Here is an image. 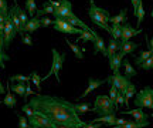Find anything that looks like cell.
I'll list each match as a JSON object with an SVG mask.
<instances>
[{
	"mask_svg": "<svg viewBox=\"0 0 153 128\" xmlns=\"http://www.w3.org/2000/svg\"><path fill=\"white\" fill-rule=\"evenodd\" d=\"M89 123H101L106 124V125H116V115L114 114H108V115H99L98 118H94Z\"/></svg>",
	"mask_w": 153,
	"mask_h": 128,
	"instance_id": "obj_16",
	"label": "cell"
},
{
	"mask_svg": "<svg viewBox=\"0 0 153 128\" xmlns=\"http://www.w3.org/2000/svg\"><path fill=\"white\" fill-rule=\"evenodd\" d=\"M31 128H34V127H31Z\"/></svg>",
	"mask_w": 153,
	"mask_h": 128,
	"instance_id": "obj_62",
	"label": "cell"
},
{
	"mask_svg": "<svg viewBox=\"0 0 153 128\" xmlns=\"http://www.w3.org/2000/svg\"><path fill=\"white\" fill-rule=\"evenodd\" d=\"M94 36H95V40H94V54L102 53V54L106 57V46H105L104 39H102L97 31L94 33Z\"/></svg>",
	"mask_w": 153,
	"mask_h": 128,
	"instance_id": "obj_14",
	"label": "cell"
},
{
	"mask_svg": "<svg viewBox=\"0 0 153 128\" xmlns=\"http://www.w3.org/2000/svg\"><path fill=\"white\" fill-rule=\"evenodd\" d=\"M137 47H139V44L135 43V41H131V40H128V41H119V51L123 53L125 56L126 54H132Z\"/></svg>",
	"mask_w": 153,
	"mask_h": 128,
	"instance_id": "obj_15",
	"label": "cell"
},
{
	"mask_svg": "<svg viewBox=\"0 0 153 128\" xmlns=\"http://www.w3.org/2000/svg\"><path fill=\"white\" fill-rule=\"evenodd\" d=\"M123 57H125V54L123 53H116V54H114V56H111L108 60H109V67L111 70L114 73H118L119 71L120 66H122V63H123Z\"/></svg>",
	"mask_w": 153,
	"mask_h": 128,
	"instance_id": "obj_13",
	"label": "cell"
},
{
	"mask_svg": "<svg viewBox=\"0 0 153 128\" xmlns=\"http://www.w3.org/2000/svg\"><path fill=\"white\" fill-rule=\"evenodd\" d=\"M142 33V28H133L129 24V23H125V24H122V37H120V41H128V40H131L132 37H135V36H139V34Z\"/></svg>",
	"mask_w": 153,
	"mask_h": 128,
	"instance_id": "obj_12",
	"label": "cell"
},
{
	"mask_svg": "<svg viewBox=\"0 0 153 128\" xmlns=\"http://www.w3.org/2000/svg\"><path fill=\"white\" fill-rule=\"evenodd\" d=\"M40 22H41V27H48V26H51V24H54V22H51L48 17L40 19Z\"/></svg>",
	"mask_w": 153,
	"mask_h": 128,
	"instance_id": "obj_44",
	"label": "cell"
},
{
	"mask_svg": "<svg viewBox=\"0 0 153 128\" xmlns=\"http://www.w3.org/2000/svg\"><path fill=\"white\" fill-rule=\"evenodd\" d=\"M30 76H31V81H33V84L36 85V87H37L38 91H41V81H43L41 78H43V77H40L37 71H33L31 74H30Z\"/></svg>",
	"mask_w": 153,
	"mask_h": 128,
	"instance_id": "obj_35",
	"label": "cell"
},
{
	"mask_svg": "<svg viewBox=\"0 0 153 128\" xmlns=\"http://www.w3.org/2000/svg\"><path fill=\"white\" fill-rule=\"evenodd\" d=\"M74 108L76 110L78 114H84V112H88V111H92V107L89 106V104H85V103H75L74 104Z\"/></svg>",
	"mask_w": 153,
	"mask_h": 128,
	"instance_id": "obj_32",
	"label": "cell"
},
{
	"mask_svg": "<svg viewBox=\"0 0 153 128\" xmlns=\"http://www.w3.org/2000/svg\"><path fill=\"white\" fill-rule=\"evenodd\" d=\"M122 114H131L132 117L135 118V121H136L140 127H145V125H149V117L148 114H145V111H143L142 108H139V107H136L135 110H128V111H123Z\"/></svg>",
	"mask_w": 153,
	"mask_h": 128,
	"instance_id": "obj_10",
	"label": "cell"
},
{
	"mask_svg": "<svg viewBox=\"0 0 153 128\" xmlns=\"http://www.w3.org/2000/svg\"><path fill=\"white\" fill-rule=\"evenodd\" d=\"M0 9L4 11L6 14H9V6H7V0H0Z\"/></svg>",
	"mask_w": 153,
	"mask_h": 128,
	"instance_id": "obj_45",
	"label": "cell"
},
{
	"mask_svg": "<svg viewBox=\"0 0 153 128\" xmlns=\"http://www.w3.org/2000/svg\"><path fill=\"white\" fill-rule=\"evenodd\" d=\"M10 19H11V22H13V24H14V27H16L17 30V33H20V34H24V30H23V24H22V20H20V17L17 16V13L16 10L11 7V10H10Z\"/></svg>",
	"mask_w": 153,
	"mask_h": 128,
	"instance_id": "obj_18",
	"label": "cell"
},
{
	"mask_svg": "<svg viewBox=\"0 0 153 128\" xmlns=\"http://www.w3.org/2000/svg\"><path fill=\"white\" fill-rule=\"evenodd\" d=\"M4 50V41H3V33H0V51Z\"/></svg>",
	"mask_w": 153,
	"mask_h": 128,
	"instance_id": "obj_50",
	"label": "cell"
},
{
	"mask_svg": "<svg viewBox=\"0 0 153 128\" xmlns=\"http://www.w3.org/2000/svg\"><path fill=\"white\" fill-rule=\"evenodd\" d=\"M22 40H23V43L26 46H33V40H31V36L30 34H22Z\"/></svg>",
	"mask_w": 153,
	"mask_h": 128,
	"instance_id": "obj_43",
	"label": "cell"
},
{
	"mask_svg": "<svg viewBox=\"0 0 153 128\" xmlns=\"http://www.w3.org/2000/svg\"><path fill=\"white\" fill-rule=\"evenodd\" d=\"M152 54H153V51H152V50L140 51V53H139V54H137V56L135 57V64H136V66L139 67L140 64H142V63L146 61V60H148V58H149L150 56H152Z\"/></svg>",
	"mask_w": 153,
	"mask_h": 128,
	"instance_id": "obj_24",
	"label": "cell"
},
{
	"mask_svg": "<svg viewBox=\"0 0 153 128\" xmlns=\"http://www.w3.org/2000/svg\"><path fill=\"white\" fill-rule=\"evenodd\" d=\"M3 93H6V90H4V85H3V83L0 81V94H3Z\"/></svg>",
	"mask_w": 153,
	"mask_h": 128,
	"instance_id": "obj_54",
	"label": "cell"
},
{
	"mask_svg": "<svg viewBox=\"0 0 153 128\" xmlns=\"http://www.w3.org/2000/svg\"><path fill=\"white\" fill-rule=\"evenodd\" d=\"M54 9H55L54 6H51L48 1H45V3H44V7L41 9V10H37L36 14H37L38 17L43 16V14H54Z\"/></svg>",
	"mask_w": 153,
	"mask_h": 128,
	"instance_id": "obj_29",
	"label": "cell"
},
{
	"mask_svg": "<svg viewBox=\"0 0 153 128\" xmlns=\"http://www.w3.org/2000/svg\"><path fill=\"white\" fill-rule=\"evenodd\" d=\"M16 34H17V30H16V27H14L13 22H11L10 14H9V17H7V20H6V23H4V31H3L4 50H7V49L10 47V44H11V41H13V39L16 37Z\"/></svg>",
	"mask_w": 153,
	"mask_h": 128,
	"instance_id": "obj_7",
	"label": "cell"
},
{
	"mask_svg": "<svg viewBox=\"0 0 153 128\" xmlns=\"http://www.w3.org/2000/svg\"><path fill=\"white\" fill-rule=\"evenodd\" d=\"M1 103H3V101H0V104H1Z\"/></svg>",
	"mask_w": 153,
	"mask_h": 128,
	"instance_id": "obj_60",
	"label": "cell"
},
{
	"mask_svg": "<svg viewBox=\"0 0 153 128\" xmlns=\"http://www.w3.org/2000/svg\"><path fill=\"white\" fill-rule=\"evenodd\" d=\"M136 94V87H135V84H129V87L126 88V91L123 93V95H125V106L129 108V101H131V98L133 97V95Z\"/></svg>",
	"mask_w": 153,
	"mask_h": 128,
	"instance_id": "obj_25",
	"label": "cell"
},
{
	"mask_svg": "<svg viewBox=\"0 0 153 128\" xmlns=\"http://www.w3.org/2000/svg\"><path fill=\"white\" fill-rule=\"evenodd\" d=\"M7 17H9V14H0V23H6Z\"/></svg>",
	"mask_w": 153,
	"mask_h": 128,
	"instance_id": "obj_53",
	"label": "cell"
},
{
	"mask_svg": "<svg viewBox=\"0 0 153 128\" xmlns=\"http://www.w3.org/2000/svg\"><path fill=\"white\" fill-rule=\"evenodd\" d=\"M40 27H41V22H40L38 16H34V17H31V19L28 20L27 24L24 26V33H26V31H27V33H34V31H37Z\"/></svg>",
	"mask_w": 153,
	"mask_h": 128,
	"instance_id": "obj_17",
	"label": "cell"
},
{
	"mask_svg": "<svg viewBox=\"0 0 153 128\" xmlns=\"http://www.w3.org/2000/svg\"><path fill=\"white\" fill-rule=\"evenodd\" d=\"M125 106V95H123V93H118V97H116V104H115V107H116V110H118V106Z\"/></svg>",
	"mask_w": 153,
	"mask_h": 128,
	"instance_id": "obj_42",
	"label": "cell"
},
{
	"mask_svg": "<svg viewBox=\"0 0 153 128\" xmlns=\"http://www.w3.org/2000/svg\"><path fill=\"white\" fill-rule=\"evenodd\" d=\"M126 121L128 120H125V118H116V125H123Z\"/></svg>",
	"mask_w": 153,
	"mask_h": 128,
	"instance_id": "obj_49",
	"label": "cell"
},
{
	"mask_svg": "<svg viewBox=\"0 0 153 128\" xmlns=\"http://www.w3.org/2000/svg\"><path fill=\"white\" fill-rule=\"evenodd\" d=\"M150 17H153V9H152V11H150Z\"/></svg>",
	"mask_w": 153,
	"mask_h": 128,
	"instance_id": "obj_58",
	"label": "cell"
},
{
	"mask_svg": "<svg viewBox=\"0 0 153 128\" xmlns=\"http://www.w3.org/2000/svg\"><path fill=\"white\" fill-rule=\"evenodd\" d=\"M51 53H53V64H51V68H50L48 74H47L45 77H43L41 80H43V81H47L50 76H53V74H54L55 78H57V83L61 84L60 70L62 68V64H64V61H65L67 54H65V53H61V54H60V53H58V50H55V49H53V50H51Z\"/></svg>",
	"mask_w": 153,
	"mask_h": 128,
	"instance_id": "obj_4",
	"label": "cell"
},
{
	"mask_svg": "<svg viewBox=\"0 0 153 128\" xmlns=\"http://www.w3.org/2000/svg\"><path fill=\"white\" fill-rule=\"evenodd\" d=\"M109 34L114 37V39L120 40V37H122V26H120V24H112V26H111V33Z\"/></svg>",
	"mask_w": 153,
	"mask_h": 128,
	"instance_id": "obj_30",
	"label": "cell"
},
{
	"mask_svg": "<svg viewBox=\"0 0 153 128\" xmlns=\"http://www.w3.org/2000/svg\"><path fill=\"white\" fill-rule=\"evenodd\" d=\"M143 128H153V127H143Z\"/></svg>",
	"mask_w": 153,
	"mask_h": 128,
	"instance_id": "obj_59",
	"label": "cell"
},
{
	"mask_svg": "<svg viewBox=\"0 0 153 128\" xmlns=\"http://www.w3.org/2000/svg\"><path fill=\"white\" fill-rule=\"evenodd\" d=\"M115 110L116 107L109 98V95H97L92 111H95L99 115H108V114H114Z\"/></svg>",
	"mask_w": 153,
	"mask_h": 128,
	"instance_id": "obj_3",
	"label": "cell"
},
{
	"mask_svg": "<svg viewBox=\"0 0 153 128\" xmlns=\"http://www.w3.org/2000/svg\"><path fill=\"white\" fill-rule=\"evenodd\" d=\"M4 31V23H0V33Z\"/></svg>",
	"mask_w": 153,
	"mask_h": 128,
	"instance_id": "obj_55",
	"label": "cell"
},
{
	"mask_svg": "<svg viewBox=\"0 0 153 128\" xmlns=\"http://www.w3.org/2000/svg\"><path fill=\"white\" fill-rule=\"evenodd\" d=\"M72 14H74V11H72V4L70 0H61L60 7H55L54 9L55 19H64V20H67Z\"/></svg>",
	"mask_w": 153,
	"mask_h": 128,
	"instance_id": "obj_8",
	"label": "cell"
},
{
	"mask_svg": "<svg viewBox=\"0 0 153 128\" xmlns=\"http://www.w3.org/2000/svg\"><path fill=\"white\" fill-rule=\"evenodd\" d=\"M28 104L33 107L36 114L44 118H48L50 121L58 124V125L82 128L87 124L79 118V114L74 108V104L60 97L36 94L31 97Z\"/></svg>",
	"mask_w": 153,
	"mask_h": 128,
	"instance_id": "obj_1",
	"label": "cell"
},
{
	"mask_svg": "<svg viewBox=\"0 0 153 128\" xmlns=\"http://www.w3.org/2000/svg\"><path fill=\"white\" fill-rule=\"evenodd\" d=\"M58 125V124H57ZM58 128H78V127H68V125H58Z\"/></svg>",
	"mask_w": 153,
	"mask_h": 128,
	"instance_id": "obj_56",
	"label": "cell"
},
{
	"mask_svg": "<svg viewBox=\"0 0 153 128\" xmlns=\"http://www.w3.org/2000/svg\"><path fill=\"white\" fill-rule=\"evenodd\" d=\"M11 91H14V94L22 95L23 98H24V95H26V85H24V83L13 84L11 85Z\"/></svg>",
	"mask_w": 153,
	"mask_h": 128,
	"instance_id": "obj_31",
	"label": "cell"
},
{
	"mask_svg": "<svg viewBox=\"0 0 153 128\" xmlns=\"http://www.w3.org/2000/svg\"><path fill=\"white\" fill-rule=\"evenodd\" d=\"M82 128H101V123H87Z\"/></svg>",
	"mask_w": 153,
	"mask_h": 128,
	"instance_id": "obj_46",
	"label": "cell"
},
{
	"mask_svg": "<svg viewBox=\"0 0 153 128\" xmlns=\"http://www.w3.org/2000/svg\"><path fill=\"white\" fill-rule=\"evenodd\" d=\"M118 50H119V41L112 37V39L109 40V43H108V47H106V57L109 58L111 56L116 54V51Z\"/></svg>",
	"mask_w": 153,
	"mask_h": 128,
	"instance_id": "obj_21",
	"label": "cell"
},
{
	"mask_svg": "<svg viewBox=\"0 0 153 128\" xmlns=\"http://www.w3.org/2000/svg\"><path fill=\"white\" fill-rule=\"evenodd\" d=\"M111 84L115 85V87L118 88V91L125 93L126 88H128V87H129V84H131V80H129V78H126L125 76H122V74L118 71V73H114V74L111 76Z\"/></svg>",
	"mask_w": 153,
	"mask_h": 128,
	"instance_id": "obj_9",
	"label": "cell"
},
{
	"mask_svg": "<svg viewBox=\"0 0 153 128\" xmlns=\"http://www.w3.org/2000/svg\"><path fill=\"white\" fill-rule=\"evenodd\" d=\"M105 83H108V78L106 80H95V78H92V77H89L88 78V87H87V90L82 93L76 100H82V98H85L88 94H91L94 90H97V88H99L102 84H105Z\"/></svg>",
	"mask_w": 153,
	"mask_h": 128,
	"instance_id": "obj_11",
	"label": "cell"
},
{
	"mask_svg": "<svg viewBox=\"0 0 153 128\" xmlns=\"http://www.w3.org/2000/svg\"><path fill=\"white\" fill-rule=\"evenodd\" d=\"M111 128H115V127H111Z\"/></svg>",
	"mask_w": 153,
	"mask_h": 128,
	"instance_id": "obj_61",
	"label": "cell"
},
{
	"mask_svg": "<svg viewBox=\"0 0 153 128\" xmlns=\"http://www.w3.org/2000/svg\"><path fill=\"white\" fill-rule=\"evenodd\" d=\"M126 9H122V10L119 11V14H116L115 17H111L109 23H112V24H120V23H128L126 22Z\"/></svg>",
	"mask_w": 153,
	"mask_h": 128,
	"instance_id": "obj_26",
	"label": "cell"
},
{
	"mask_svg": "<svg viewBox=\"0 0 153 128\" xmlns=\"http://www.w3.org/2000/svg\"><path fill=\"white\" fill-rule=\"evenodd\" d=\"M118 88L115 87V85H111V90H109V98L112 100L114 104H116V97H118Z\"/></svg>",
	"mask_w": 153,
	"mask_h": 128,
	"instance_id": "obj_40",
	"label": "cell"
},
{
	"mask_svg": "<svg viewBox=\"0 0 153 128\" xmlns=\"http://www.w3.org/2000/svg\"><path fill=\"white\" fill-rule=\"evenodd\" d=\"M139 68H142V70H145V71H149V70H152L153 68V54L150 57H149L148 60L145 63H142L140 66H139Z\"/></svg>",
	"mask_w": 153,
	"mask_h": 128,
	"instance_id": "obj_37",
	"label": "cell"
},
{
	"mask_svg": "<svg viewBox=\"0 0 153 128\" xmlns=\"http://www.w3.org/2000/svg\"><path fill=\"white\" fill-rule=\"evenodd\" d=\"M22 110H23V112H26V117L27 118H30V117H33L34 115V110L30 104H24V106L22 107Z\"/></svg>",
	"mask_w": 153,
	"mask_h": 128,
	"instance_id": "obj_39",
	"label": "cell"
},
{
	"mask_svg": "<svg viewBox=\"0 0 153 128\" xmlns=\"http://www.w3.org/2000/svg\"><path fill=\"white\" fill-rule=\"evenodd\" d=\"M11 87H7V90H6V97H4V100H3V104L4 106H7L9 108H14L17 104V100H16V97L11 94Z\"/></svg>",
	"mask_w": 153,
	"mask_h": 128,
	"instance_id": "obj_20",
	"label": "cell"
},
{
	"mask_svg": "<svg viewBox=\"0 0 153 128\" xmlns=\"http://www.w3.org/2000/svg\"><path fill=\"white\" fill-rule=\"evenodd\" d=\"M26 1V10L28 11V14L31 17L36 16V13H37V3H36V0H24Z\"/></svg>",
	"mask_w": 153,
	"mask_h": 128,
	"instance_id": "obj_28",
	"label": "cell"
},
{
	"mask_svg": "<svg viewBox=\"0 0 153 128\" xmlns=\"http://www.w3.org/2000/svg\"><path fill=\"white\" fill-rule=\"evenodd\" d=\"M17 118H19V128H31V125L28 123V118H26L22 114H17Z\"/></svg>",
	"mask_w": 153,
	"mask_h": 128,
	"instance_id": "obj_36",
	"label": "cell"
},
{
	"mask_svg": "<svg viewBox=\"0 0 153 128\" xmlns=\"http://www.w3.org/2000/svg\"><path fill=\"white\" fill-rule=\"evenodd\" d=\"M146 43H148V46H149V50H152L153 51V39H146Z\"/></svg>",
	"mask_w": 153,
	"mask_h": 128,
	"instance_id": "obj_52",
	"label": "cell"
},
{
	"mask_svg": "<svg viewBox=\"0 0 153 128\" xmlns=\"http://www.w3.org/2000/svg\"><path fill=\"white\" fill-rule=\"evenodd\" d=\"M30 80H31V76H23V74H16L9 77V81H19V83H28Z\"/></svg>",
	"mask_w": 153,
	"mask_h": 128,
	"instance_id": "obj_34",
	"label": "cell"
},
{
	"mask_svg": "<svg viewBox=\"0 0 153 128\" xmlns=\"http://www.w3.org/2000/svg\"><path fill=\"white\" fill-rule=\"evenodd\" d=\"M131 1H132V6H133V10H136L137 6H139V3H140L142 0H131Z\"/></svg>",
	"mask_w": 153,
	"mask_h": 128,
	"instance_id": "obj_48",
	"label": "cell"
},
{
	"mask_svg": "<svg viewBox=\"0 0 153 128\" xmlns=\"http://www.w3.org/2000/svg\"><path fill=\"white\" fill-rule=\"evenodd\" d=\"M94 33H95V30H92V31H88V30H84L82 31V34L76 39V41H94L95 40V36H94Z\"/></svg>",
	"mask_w": 153,
	"mask_h": 128,
	"instance_id": "obj_27",
	"label": "cell"
},
{
	"mask_svg": "<svg viewBox=\"0 0 153 128\" xmlns=\"http://www.w3.org/2000/svg\"><path fill=\"white\" fill-rule=\"evenodd\" d=\"M48 3L51 6H54V7H60V4H61V1H54V0H48Z\"/></svg>",
	"mask_w": 153,
	"mask_h": 128,
	"instance_id": "obj_51",
	"label": "cell"
},
{
	"mask_svg": "<svg viewBox=\"0 0 153 128\" xmlns=\"http://www.w3.org/2000/svg\"><path fill=\"white\" fill-rule=\"evenodd\" d=\"M0 14H6V13H4L3 10H1V9H0Z\"/></svg>",
	"mask_w": 153,
	"mask_h": 128,
	"instance_id": "obj_57",
	"label": "cell"
},
{
	"mask_svg": "<svg viewBox=\"0 0 153 128\" xmlns=\"http://www.w3.org/2000/svg\"><path fill=\"white\" fill-rule=\"evenodd\" d=\"M30 83V81H28ZM27 83V87H26V95H24V103H26V100H27V97L30 94H33V91H31V87H30V84Z\"/></svg>",
	"mask_w": 153,
	"mask_h": 128,
	"instance_id": "obj_47",
	"label": "cell"
},
{
	"mask_svg": "<svg viewBox=\"0 0 153 128\" xmlns=\"http://www.w3.org/2000/svg\"><path fill=\"white\" fill-rule=\"evenodd\" d=\"M88 14H89V19L92 20L94 24H97L98 27L104 28L108 33H111V26L108 24L111 20L109 11L105 10V9H101L98 6H95L94 0H89V10H88Z\"/></svg>",
	"mask_w": 153,
	"mask_h": 128,
	"instance_id": "obj_2",
	"label": "cell"
},
{
	"mask_svg": "<svg viewBox=\"0 0 153 128\" xmlns=\"http://www.w3.org/2000/svg\"><path fill=\"white\" fill-rule=\"evenodd\" d=\"M54 28L60 33L64 34H82L84 28H78L75 26H71L70 23L64 19H55L54 20Z\"/></svg>",
	"mask_w": 153,
	"mask_h": 128,
	"instance_id": "obj_6",
	"label": "cell"
},
{
	"mask_svg": "<svg viewBox=\"0 0 153 128\" xmlns=\"http://www.w3.org/2000/svg\"><path fill=\"white\" fill-rule=\"evenodd\" d=\"M13 9L16 10L17 16L20 17V20H22V24H23V30H24V26L28 23V16L26 14V10H23L22 7H19V4H17V0H14V3H13Z\"/></svg>",
	"mask_w": 153,
	"mask_h": 128,
	"instance_id": "obj_19",
	"label": "cell"
},
{
	"mask_svg": "<svg viewBox=\"0 0 153 128\" xmlns=\"http://www.w3.org/2000/svg\"><path fill=\"white\" fill-rule=\"evenodd\" d=\"M65 41H67V44L70 46V49L74 51V54H75L76 58H78V60H82V58H84V51H85V49H81V47H78L75 43H71V41H70L68 39H67Z\"/></svg>",
	"mask_w": 153,
	"mask_h": 128,
	"instance_id": "obj_23",
	"label": "cell"
},
{
	"mask_svg": "<svg viewBox=\"0 0 153 128\" xmlns=\"http://www.w3.org/2000/svg\"><path fill=\"white\" fill-rule=\"evenodd\" d=\"M122 64H123V68H125V74H123V76H125L126 78H129V80H131L132 77H135V76L137 74L136 70L132 67L131 61H129L128 58H126V60H123V63H122Z\"/></svg>",
	"mask_w": 153,
	"mask_h": 128,
	"instance_id": "obj_22",
	"label": "cell"
},
{
	"mask_svg": "<svg viewBox=\"0 0 153 128\" xmlns=\"http://www.w3.org/2000/svg\"><path fill=\"white\" fill-rule=\"evenodd\" d=\"M133 103L139 108H149L153 111V88L145 87L143 90H140L136 94Z\"/></svg>",
	"mask_w": 153,
	"mask_h": 128,
	"instance_id": "obj_5",
	"label": "cell"
},
{
	"mask_svg": "<svg viewBox=\"0 0 153 128\" xmlns=\"http://www.w3.org/2000/svg\"><path fill=\"white\" fill-rule=\"evenodd\" d=\"M115 128H142L136 121H126L123 125H114Z\"/></svg>",
	"mask_w": 153,
	"mask_h": 128,
	"instance_id": "obj_38",
	"label": "cell"
},
{
	"mask_svg": "<svg viewBox=\"0 0 153 128\" xmlns=\"http://www.w3.org/2000/svg\"><path fill=\"white\" fill-rule=\"evenodd\" d=\"M10 60V57L7 56L4 53V50H1L0 51V68H6V66H4V61H9Z\"/></svg>",
	"mask_w": 153,
	"mask_h": 128,
	"instance_id": "obj_41",
	"label": "cell"
},
{
	"mask_svg": "<svg viewBox=\"0 0 153 128\" xmlns=\"http://www.w3.org/2000/svg\"><path fill=\"white\" fill-rule=\"evenodd\" d=\"M133 14L136 16V19H137V26H139V24L143 22V19H145V9H143V3H142V1L139 3V6H137L136 10L133 11Z\"/></svg>",
	"mask_w": 153,
	"mask_h": 128,
	"instance_id": "obj_33",
	"label": "cell"
}]
</instances>
